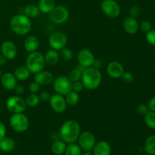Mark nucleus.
Masks as SVG:
<instances>
[{
  "instance_id": "c756f323",
  "label": "nucleus",
  "mask_w": 155,
  "mask_h": 155,
  "mask_svg": "<svg viewBox=\"0 0 155 155\" xmlns=\"http://www.w3.org/2000/svg\"><path fill=\"white\" fill-rule=\"evenodd\" d=\"M65 101H66L67 104L70 106H74L79 102L80 101V96H79L78 92H76L74 91L71 90V92H68L64 96Z\"/></svg>"
},
{
  "instance_id": "a18cd8bd",
  "label": "nucleus",
  "mask_w": 155,
  "mask_h": 155,
  "mask_svg": "<svg viewBox=\"0 0 155 155\" xmlns=\"http://www.w3.org/2000/svg\"><path fill=\"white\" fill-rule=\"evenodd\" d=\"M102 65H103L102 61L100 60V59H95V61H94L92 67H94V68L100 70V68L102 67Z\"/></svg>"
},
{
  "instance_id": "a878e982",
  "label": "nucleus",
  "mask_w": 155,
  "mask_h": 155,
  "mask_svg": "<svg viewBox=\"0 0 155 155\" xmlns=\"http://www.w3.org/2000/svg\"><path fill=\"white\" fill-rule=\"evenodd\" d=\"M67 144L61 139L54 141L52 142L51 145V150L52 153L55 155H62L64 154L66 148Z\"/></svg>"
},
{
  "instance_id": "39448f33",
  "label": "nucleus",
  "mask_w": 155,
  "mask_h": 155,
  "mask_svg": "<svg viewBox=\"0 0 155 155\" xmlns=\"http://www.w3.org/2000/svg\"><path fill=\"white\" fill-rule=\"evenodd\" d=\"M9 124L14 131L17 133H24L27 131L30 126L29 119L23 113L13 114L9 120Z\"/></svg>"
},
{
  "instance_id": "b1692460",
  "label": "nucleus",
  "mask_w": 155,
  "mask_h": 155,
  "mask_svg": "<svg viewBox=\"0 0 155 155\" xmlns=\"http://www.w3.org/2000/svg\"><path fill=\"white\" fill-rule=\"evenodd\" d=\"M13 74L15 75L17 80L24 81L30 77V72L26 66H20L15 70Z\"/></svg>"
},
{
  "instance_id": "6ab92c4d",
  "label": "nucleus",
  "mask_w": 155,
  "mask_h": 155,
  "mask_svg": "<svg viewBox=\"0 0 155 155\" xmlns=\"http://www.w3.org/2000/svg\"><path fill=\"white\" fill-rule=\"evenodd\" d=\"M111 148L108 142L105 141H100L95 143L92 148L93 155H110Z\"/></svg>"
},
{
  "instance_id": "ea45409f",
  "label": "nucleus",
  "mask_w": 155,
  "mask_h": 155,
  "mask_svg": "<svg viewBox=\"0 0 155 155\" xmlns=\"http://www.w3.org/2000/svg\"><path fill=\"white\" fill-rule=\"evenodd\" d=\"M39 89H40V85L35 81L30 83V86H29V90L31 93H36L39 92Z\"/></svg>"
},
{
  "instance_id": "72a5a7b5",
  "label": "nucleus",
  "mask_w": 155,
  "mask_h": 155,
  "mask_svg": "<svg viewBox=\"0 0 155 155\" xmlns=\"http://www.w3.org/2000/svg\"><path fill=\"white\" fill-rule=\"evenodd\" d=\"M121 79H122V81L124 82L126 84H130V83H132L133 81H134V76L132 74L131 72H125L123 74L122 77H121Z\"/></svg>"
},
{
  "instance_id": "2eb2a0df",
  "label": "nucleus",
  "mask_w": 155,
  "mask_h": 155,
  "mask_svg": "<svg viewBox=\"0 0 155 155\" xmlns=\"http://www.w3.org/2000/svg\"><path fill=\"white\" fill-rule=\"evenodd\" d=\"M124 68L118 61H111L107 64L106 68V72L107 75L112 79L121 78L123 74L124 73Z\"/></svg>"
},
{
  "instance_id": "58836bf2",
  "label": "nucleus",
  "mask_w": 155,
  "mask_h": 155,
  "mask_svg": "<svg viewBox=\"0 0 155 155\" xmlns=\"http://www.w3.org/2000/svg\"><path fill=\"white\" fill-rule=\"evenodd\" d=\"M84 89V86L82 82L80 81H76L72 83V90L76 92H80L81 91H83V89Z\"/></svg>"
},
{
  "instance_id": "dca6fc26",
  "label": "nucleus",
  "mask_w": 155,
  "mask_h": 155,
  "mask_svg": "<svg viewBox=\"0 0 155 155\" xmlns=\"http://www.w3.org/2000/svg\"><path fill=\"white\" fill-rule=\"evenodd\" d=\"M33 79H34V81L39 83L40 86H47L53 83L54 76L49 71H42L35 74Z\"/></svg>"
},
{
  "instance_id": "4c0bfd02",
  "label": "nucleus",
  "mask_w": 155,
  "mask_h": 155,
  "mask_svg": "<svg viewBox=\"0 0 155 155\" xmlns=\"http://www.w3.org/2000/svg\"><path fill=\"white\" fill-rule=\"evenodd\" d=\"M141 14V8L138 5H133L130 10V17L133 18H138Z\"/></svg>"
},
{
  "instance_id": "09e8293b",
  "label": "nucleus",
  "mask_w": 155,
  "mask_h": 155,
  "mask_svg": "<svg viewBox=\"0 0 155 155\" xmlns=\"http://www.w3.org/2000/svg\"><path fill=\"white\" fill-rule=\"evenodd\" d=\"M1 77H2V71H1V69H0V79H1Z\"/></svg>"
},
{
  "instance_id": "423d86ee",
  "label": "nucleus",
  "mask_w": 155,
  "mask_h": 155,
  "mask_svg": "<svg viewBox=\"0 0 155 155\" xmlns=\"http://www.w3.org/2000/svg\"><path fill=\"white\" fill-rule=\"evenodd\" d=\"M6 108L12 114L23 113L27 108L25 100L20 95L9 97L5 103Z\"/></svg>"
},
{
  "instance_id": "f03ea898",
  "label": "nucleus",
  "mask_w": 155,
  "mask_h": 155,
  "mask_svg": "<svg viewBox=\"0 0 155 155\" xmlns=\"http://www.w3.org/2000/svg\"><path fill=\"white\" fill-rule=\"evenodd\" d=\"M82 83L85 89L89 90H95L99 87L102 81V75L99 69L90 67L85 68L81 77Z\"/></svg>"
},
{
  "instance_id": "c85d7f7f",
  "label": "nucleus",
  "mask_w": 155,
  "mask_h": 155,
  "mask_svg": "<svg viewBox=\"0 0 155 155\" xmlns=\"http://www.w3.org/2000/svg\"><path fill=\"white\" fill-rule=\"evenodd\" d=\"M81 148L78 144L71 143L68 144L66 146L64 154V155H81L82 154Z\"/></svg>"
},
{
  "instance_id": "6e6552de",
  "label": "nucleus",
  "mask_w": 155,
  "mask_h": 155,
  "mask_svg": "<svg viewBox=\"0 0 155 155\" xmlns=\"http://www.w3.org/2000/svg\"><path fill=\"white\" fill-rule=\"evenodd\" d=\"M70 16L68 9L62 5L55 6L49 13V18L55 24H62L66 22Z\"/></svg>"
},
{
  "instance_id": "ddd939ff",
  "label": "nucleus",
  "mask_w": 155,
  "mask_h": 155,
  "mask_svg": "<svg viewBox=\"0 0 155 155\" xmlns=\"http://www.w3.org/2000/svg\"><path fill=\"white\" fill-rule=\"evenodd\" d=\"M95 56L93 53L87 48H83L79 51L77 54V60L78 64L81 65L83 68H87L92 67L94 61H95Z\"/></svg>"
},
{
  "instance_id": "c9c22d12",
  "label": "nucleus",
  "mask_w": 155,
  "mask_h": 155,
  "mask_svg": "<svg viewBox=\"0 0 155 155\" xmlns=\"http://www.w3.org/2000/svg\"><path fill=\"white\" fill-rule=\"evenodd\" d=\"M148 111H149V109H148V107L147 104H140L136 107V112L140 116L145 117L148 113Z\"/></svg>"
},
{
  "instance_id": "7c9ffc66",
  "label": "nucleus",
  "mask_w": 155,
  "mask_h": 155,
  "mask_svg": "<svg viewBox=\"0 0 155 155\" xmlns=\"http://www.w3.org/2000/svg\"><path fill=\"white\" fill-rule=\"evenodd\" d=\"M27 106L29 107H36L40 102V98L39 96L36 93H30V95H27L25 99Z\"/></svg>"
},
{
  "instance_id": "0eeeda50",
  "label": "nucleus",
  "mask_w": 155,
  "mask_h": 155,
  "mask_svg": "<svg viewBox=\"0 0 155 155\" xmlns=\"http://www.w3.org/2000/svg\"><path fill=\"white\" fill-rule=\"evenodd\" d=\"M53 87L56 93L65 96L72 90V82L66 76H58L54 79Z\"/></svg>"
},
{
  "instance_id": "4468645a",
  "label": "nucleus",
  "mask_w": 155,
  "mask_h": 155,
  "mask_svg": "<svg viewBox=\"0 0 155 155\" xmlns=\"http://www.w3.org/2000/svg\"><path fill=\"white\" fill-rule=\"evenodd\" d=\"M1 53L8 60H13L16 58L18 50H17L16 45L13 42L6 40L2 43Z\"/></svg>"
},
{
  "instance_id": "c03bdc74",
  "label": "nucleus",
  "mask_w": 155,
  "mask_h": 155,
  "mask_svg": "<svg viewBox=\"0 0 155 155\" xmlns=\"http://www.w3.org/2000/svg\"><path fill=\"white\" fill-rule=\"evenodd\" d=\"M14 90H15V92L17 95H21L22 94H24V87L23 86H21V85H17L15 89H14Z\"/></svg>"
},
{
  "instance_id": "f3484780",
  "label": "nucleus",
  "mask_w": 155,
  "mask_h": 155,
  "mask_svg": "<svg viewBox=\"0 0 155 155\" xmlns=\"http://www.w3.org/2000/svg\"><path fill=\"white\" fill-rule=\"evenodd\" d=\"M39 45H40V42H39V38L34 35H30L24 39V48L28 52L31 53L33 51H36L39 48Z\"/></svg>"
},
{
  "instance_id": "a211bd4d",
  "label": "nucleus",
  "mask_w": 155,
  "mask_h": 155,
  "mask_svg": "<svg viewBox=\"0 0 155 155\" xmlns=\"http://www.w3.org/2000/svg\"><path fill=\"white\" fill-rule=\"evenodd\" d=\"M124 29L129 34H135L139 29V24L136 18L133 17H127L125 18L123 23Z\"/></svg>"
},
{
  "instance_id": "a19ab883",
  "label": "nucleus",
  "mask_w": 155,
  "mask_h": 155,
  "mask_svg": "<svg viewBox=\"0 0 155 155\" xmlns=\"http://www.w3.org/2000/svg\"><path fill=\"white\" fill-rule=\"evenodd\" d=\"M39 98H40V101H44V102L48 101L50 98H51V95H50L49 92H47V91H42V92H41L40 94L39 95Z\"/></svg>"
},
{
  "instance_id": "f257e3e1",
  "label": "nucleus",
  "mask_w": 155,
  "mask_h": 155,
  "mask_svg": "<svg viewBox=\"0 0 155 155\" xmlns=\"http://www.w3.org/2000/svg\"><path fill=\"white\" fill-rule=\"evenodd\" d=\"M81 133V128L77 121L68 120L61 125L59 131L60 138L66 144L75 143Z\"/></svg>"
},
{
  "instance_id": "9b49d317",
  "label": "nucleus",
  "mask_w": 155,
  "mask_h": 155,
  "mask_svg": "<svg viewBox=\"0 0 155 155\" xmlns=\"http://www.w3.org/2000/svg\"><path fill=\"white\" fill-rule=\"evenodd\" d=\"M101 8L104 15L111 18H117L121 12L120 6L115 0H104Z\"/></svg>"
},
{
  "instance_id": "f8f14e48",
  "label": "nucleus",
  "mask_w": 155,
  "mask_h": 155,
  "mask_svg": "<svg viewBox=\"0 0 155 155\" xmlns=\"http://www.w3.org/2000/svg\"><path fill=\"white\" fill-rule=\"evenodd\" d=\"M48 102L51 108L56 113H63L68 106L64 96L58 93L51 95Z\"/></svg>"
},
{
  "instance_id": "37998d69",
  "label": "nucleus",
  "mask_w": 155,
  "mask_h": 155,
  "mask_svg": "<svg viewBox=\"0 0 155 155\" xmlns=\"http://www.w3.org/2000/svg\"><path fill=\"white\" fill-rule=\"evenodd\" d=\"M6 136V127L2 122H0V141Z\"/></svg>"
},
{
  "instance_id": "2f4dec72",
  "label": "nucleus",
  "mask_w": 155,
  "mask_h": 155,
  "mask_svg": "<svg viewBox=\"0 0 155 155\" xmlns=\"http://www.w3.org/2000/svg\"><path fill=\"white\" fill-rule=\"evenodd\" d=\"M145 124L148 128L155 130V112L154 111H148V113L145 115Z\"/></svg>"
},
{
  "instance_id": "3c124183",
  "label": "nucleus",
  "mask_w": 155,
  "mask_h": 155,
  "mask_svg": "<svg viewBox=\"0 0 155 155\" xmlns=\"http://www.w3.org/2000/svg\"><path fill=\"white\" fill-rule=\"evenodd\" d=\"M142 155H148V154H142Z\"/></svg>"
},
{
  "instance_id": "bb28decb",
  "label": "nucleus",
  "mask_w": 155,
  "mask_h": 155,
  "mask_svg": "<svg viewBox=\"0 0 155 155\" xmlns=\"http://www.w3.org/2000/svg\"><path fill=\"white\" fill-rule=\"evenodd\" d=\"M144 151L148 155H155V135L147 138L144 145Z\"/></svg>"
},
{
  "instance_id": "473e14b6",
  "label": "nucleus",
  "mask_w": 155,
  "mask_h": 155,
  "mask_svg": "<svg viewBox=\"0 0 155 155\" xmlns=\"http://www.w3.org/2000/svg\"><path fill=\"white\" fill-rule=\"evenodd\" d=\"M60 58L64 61H70L72 60L73 57H74V53L71 51L70 48H64L61 50H60Z\"/></svg>"
},
{
  "instance_id": "4be33fe9",
  "label": "nucleus",
  "mask_w": 155,
  "mask_h": 155,
  "mask_svg": "<svg viewBox=\"0 0 155 155\" xmlns=\"http://www.w3.org/2000/svg\"><path fill=\"white\" fill-rule=\"evenodd\" d=\"M15 140L11 137H4L0 141V150L5 153H8L13 151L15 148Z\"/></svg>"
},
{
  "instance_id": "aec40b11",
  "label": "nucleus",
  "mask_w": 155,
  "mask_h": 155,
  "mask_svg": "<svg viewBox=\"0 0 155 155\" xmlns=\"http://www.w3.org/2000/svg\"><path fill=\"white\" fill-rule=\"evenodd\" d=\"M0 80L2 86L7 90H14L17 86V79L15 78V75L11 73H5L2 75Z\"/></svg>"
},
{
  "instance_id": "cd10ccee",
  "label": "nucleus",
  "mask_w": 155,
  "mask_h": 155,
  "mask_svg": "<svg viewBox=\"0 0 155 155\" xmlns=\"http://www.w3.org/2000/svg\"><path fill=\"white\" fill-rule=\"evenodd\" d=\"M40 11H39L38 5H28L24 8V15L28 17L29 18H37L39 16Z\"/></svg>"
},
{
  "instance_id": "9d476101",
  "label": "nucleus",
  "mask_w": 155,
  "mask_h": 155,
  "mask_svg": "<svg viewBox=\"0 0 155 155\" xmlns=\"http://www.w3.org/2000/svg\"><path fill=\"white\" fill-rule=\"evenodd\" d=\"M78 145L84 151H92L96 143V139L93 133L89 131H84L80 133L78 139Z\"/></svg>"
},
{
  "instance_id": "7ed1b4c3",
  "label": "nucleus",
  "mask_w": 155,
  "mask_h": 155,
  "mask_svg": "<svg viewBox=\"0 0 155 155\" xmlns=\"http://www.w3.org/2000/svg\"><path fill=\"white\" fill-rule=\"evenodd\" d=\"M10 27L12 31L17 35H26L31 30L32 23L30 18L24 14L16 15L11 19Z\"/></svg>"
},
{
  "instance_id": "79ce46f5",
  "label": "nucleus",
  "mask_w": 155,
  "mask_h": 155,
  "mask_svg": "<svg viewBox=\"0 0 155 155\" xmlns=\"http://www.w3.org/2000/svg\"><path fill=\"white\" fill-rule=\"evenodd\" d=\"M148 107L150 111L155 112V96L152 97L148 103Z\"/></svg>"
},
{
  "instance_id": "8fccbe9b",
  "label": "nucleus",
  "mask_w": 155,
  "mask_h": 155,
  "mask_svg": "<svg viewBox=\"0 0 155 155\" xmlns=\"http://www.w3.org/2000/svg\"><path fill=\"white\" fill-rule=\"evenodd\" d=\"M1 111H2V110H1V107H0V114H1Z\"/></svg>"
},
{
  "instance_id": "20e7f679",
  "label": "nucleus",
  "mask_w": 155,
  "mask_h": 155,
  "mask_svg": "<svg viewBox=\"0 0 155 155\" xmlns=\"http://www.w3.org/2000/svg\"><path fill=\"white\" fill-rule=\"evenodd\" d=\"M45 66L44 55L39 51H33L29 54L26 61V67L30 74H37L43 71Z\"/></svg>"
},
{
  "instance_id": "1a4fd4ad",
  "label": "nucleus",
  "mask_w": 155,
  "mask_h": 155,
  "mask_svg": "<svg viewBox=\"0 0 155 155\" xmlns=\"http://www.w3.org/2000/svg\"><path fill=\"white\" fill-rule=\"evenodd\" d=\"M68 43V38L65 33L61 31H55L50 35L48 44L52 49L60 51L64 48Z\"/></svg>"
},
{
  "instance_id": "603ef678",
  "label": "nucleus",
  "mask_w": 155,
  "mask_h": 155,
  "mask_svg": "<svg viewBox=\"0 0 155 155\" xmlns=\"http://www.w3.org/2000/svg\"><path fill=\"white\" fill-rule=\"evenodd\" d=\"M0 153H1V150H0Z\"/></svg>"
},
{
  "instance_id": "5701e85b",
  "label": "nucleus",
  "mask_w": 155,
  "mask_h": 155,
  "mask_svg": "<svg viewBox=\"0 0 155 155\" xmlns=\"http://www.w3.org/2000/svg\"><path fill=\"white\" fill-rule=\"evenodd\" d=\"M55 7L54 0H39L38 8L40 12L43 14H49Z\"/></svg>"
},
{
  "instance_id": "f704fd0d",
  "label": "nucleus",
  "mask_w": 155,
  "mask_h": 155,
  "mask_svg": "<svg viewBox=\"0 0 155 155\" xmlns=\"http://www.w3.org/2000/svg\"><path fill=\"white\" fill-rule=\"evenodd\" d=\"M145 38L150 45L155 47V29H151L149 32L146 33Z\"/></svg>"
},
{
  "instance_id": "de8ad7c7",
  "label": "nucleus",
  "mask_w": 155,
  "mask_h": 155,
  "mask_svg": "<svg viewBox=\"0 0 155 155\" xmlns=\"http://www.w3.org/2000/svg\"><path fill=\"white\" fill-rule=\"evenodd\" d=\"M81 155H93L92 152H91V151H86L84 153H82Z\"/></svg>"
},
{
  "instance_id": "e433bc0d",
  "label": "nucleus",
  "mask_w": 155,
  "mask_h": 155,
  "mask_svg": "<svg viewBox=\"0 0 155 155\" xmlns=\"http://www.w3.org/2000/svg\"><path fill=\"white\" fill-rule=\"evenodd\" d=\"M139 27H140L141 30L142 32L148 33L152 29V25H151V23L149 21H143L141 22Z\"/></svg>"
},
{
  "instance_id": "412c9836",
  "label": "nucleus",
  "mask_w": 155,
  "mask_h": 155,
  "mask_svg": "<svg viewBox=\"0 0 155 155\" xmlns=\"http://www.w3.org/2000/svg\"><path fill=\"white\" fill-rule=\"evenodd\" d=\"M44 58H45V64L48 65V66H54L58 63L59 59H60V54L57 50L51 48L46 51L44 55Z\"/></svg>"
},
{
  "instance_id": "393cba45",
  "label": "nucleus",
  "mask_w": 155,
  "mask_h": 155,
  "mask_svg": "<svg viewBox=\"0 0 155 155\" xmlns=\"http://www.w3.org/2000/svg\"><path fill=\"white\" fill-rule=\"evenodd\" d=\"M84 68H83L81 65L78 64L72 71H70L68 77L72 83L76 81H80L81 80L82 74H83V71H84Z\"/></svg>"
},
{
  "instance_id": "49530a36",
  "label": "nucleus",
  "mask_w": 155,
  "mask_h": 155,
  "mask_svg": "<svg viewBox=\"0 0 155 155\" xmlns=\"http://www.w3.org/2000/svg\"><path fill=\"white\" fill-rule=\"evenodd\" d=\"M8 61V59L3 55L2 54H0V66H3V65L5 64Z\"/></svg>"
}]
</instances>
